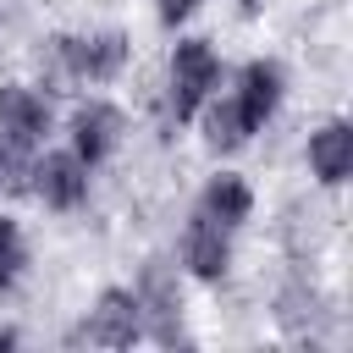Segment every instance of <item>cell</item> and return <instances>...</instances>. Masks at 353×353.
Segmentation results:
<instances>
[{
  "label": "cell",
  "instance_id": "obj_1",
  "mask_svg": "<svg viewBox=\"0 0 353 353\" xmlns=\"http://www.w3.org/2000/svg\"><path fill=\"white\" fill-rule=\"evenodd\" d=\"M215 88H221V55L210 50V39H176L165 66V116L188 127Z\"/></svg>",
  "mask_w": 353,
  "mask_h": 353
},
{
  "label": "cell",
  "instance_id": "obj_2",
  "mask_svg": "<svg viewBox=\"0 0 353 353\" xmlns=\"http://www.w3.org/2000/svg\"><path fill=\"white\" fill-rule=\"evenodd\" d=\"M22 171H28V193H33L44 210L72 215V210L88 204V182H94V171H88L72 149H33Z\"/></svg>",
  "mask_w": 353,
  "mask_h": 353
},
{
  "label": "cell",
  "instance_id": "obj_3",
  "mask_svg": "<svg viewBox=\"0 0 353 353\" xmlns=\"http://www.w3.org/2000/svg\"><path fill=\"white\" fill-rule=\"evenodd\" d=\"M138 336H143V303L132 287H105L72 331V342H88V347H132Z\"/></svg>",
  "mask_w": 353,
  "mask_h": 353
},
{
  "label": "cell",
  "instance_id": "obj_4",
  "mask_svg": "<svg viewBox=\"0 0 353 353\" xmlns=\"http://www.w3.org/2000/svg\"><path fill=\"white\" fill-rule=\"evenodd\" d=\"M50 132H55L50 99H44L39 88H28V83H6V88H0V143H6L17 160H28L33 149H44Z\"/></svg>",
  "mask_w": 353,
  "mask_h": 353
},
{
  "label": "cell",
  "instance_id": "obj_5",
  "mask_svg": "<svg viewBox=\"0 0 353 353\" xmlns=\"http://www.w3.org/2000/svg\"><path fill=\"white\" fill-rule=\"evenodd\" d=\"M55 61L77 77V83H110L127 66V33L116 28H94V33H61L55 39Z\"/></svg>",
  "mask_w": 353,
  "mask_h": 353
},
{
  "label": "cell",
  "instance_id": "obj_6",
  "mask_svg": "<svg viewBox=\"0 0 353 353\" xmlns=\"http://www.w3.org/2000/svg\"><path fill=\"white\" fill-rule=\"evenodd\" d=\"M121 132H127V121H121V110H116L110 99H83V105L66 116V149H72L88 171H99V165L121 149Z\"/></svg>",
  "mask_w": 353,
  "mask_h": 353
},
{
  "label": "cell",
  "instance_id": "obj_7",
  "mask_svg": "<svg viewBox=\"0 0 353 353\" xmlns=\"http://www.w3.org/2000/svg\"><path fill=\"white\" fill-rule=\"evenodd\" d=\"M232 110L243 116V127L248 132H259L276 110H281V99H287V72H281V61H248L237 77H232Z\"/></svg>",
  "mask_w": 353,
  "mask_h": 353
},
{
  "label": "cell",
  "instance_id": "obj_8",
  "mask_svg": "<svg viewBox=\"0 0 353 353\" xmlns=\"http://www.w3.org/2000/svg\"><path fill=\"white\" fill-rule=\"evenodd\" d=\"M176 254H182V270H188V276H199V281H221V276L232 270V232L193 210L188 226H182Z\"/></svg>",
  "mask_w": 353,
  "mask_h": 353
},
{
  "label": "cell",
  "instance_id": "obj_9",
  "mask_svg": "<svg viewBox=\"0 0 353 353\" xmlns=\"http://www.w3.org/2000/svg\"><path fill=\"white\" fill-rule=\"evenodd\" d=\"M309 171H314L325 188H342V182L353 176V127H347L342 116H331V121H320V127L309 132Z\"/></svg>",
  "mask_w": 353,
  "mask_h": 353
},
{
  "label": "cell",
  "instance_id": "obj_10",
  "mask_svg": "<svg viewBox=\"0 0 353 353\" xmlns=\"http://www.w3.org/2000/svg\"><path fill=\"white\" fill-rule=\"evenodd\" d=\"M199 215H210L215 226H226V232H237V226H248V215H254V188L237 176V171H215L210 182H204V193H199V204H193Z\"/></svg>",
  "mask_w": 353,
  "mask_h": 353
},
{
  "label": "cell",
  "instance_id": "obj_11",
  "mask_svg": "<svg viewBox=\"0 0 353 353\" xmlns=\"http://www.w3.org/2000/svg\"><path fill=\"white\" fill-rule=\"evenodd\" d=\"M28 270V237L11 215H0V292H11Z\"/></svg>",
  "mask_w": 353,
  "mask_h": 353
},
{
  "label": "cell",
  "instance_id": "obj_12",
  "mask_svg": "<svg viewBox=\"0 0 353 353\" xmlns=\"http://www.w3.org/2000/svg\"><path fill=\"white\" fill-rule=\"evenodd\" d=\"M193 6H204V0H160V17H165V22H176V17H188Z\"/></svg>",
  "mask_w": 353,
  "mask_h": 353
},
{
  "label": "cell",
  "instance_id": "obj_13",
  "mask_svg": "<svg viewBox=\"0 0 353 353\" xmlns=\"http://www.w3.org/2000/svg\"><path fill=\"white\" fill-rule=\"evenodd\" d=\"M17 165H22V160H17V154H11V149H6V143H0V182H6V176H11V171H17Z\"/></svg>",
  "mask_w": 353,
  "mask_h": 353
},
{
  "label": "cell",
  "instance_id": "obj_14",
  "mask_svg": "<svg viewBox=\"0 0 353 353\" xmlns=\"http://www.w3.org/2000/svg\"><path fill=\"white\" fill-rule=\"evenodd\" d=\"M0 347H17V331L11 325H0Z\"/></svg>",
  "mask_w": 353,
  "mask_h": 353
}]
</instances>
